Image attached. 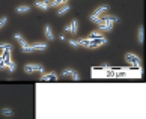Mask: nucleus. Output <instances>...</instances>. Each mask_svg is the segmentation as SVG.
<instances>
[{
	"label": "nucleus",
	"mask_w": 146,
	"mask_h": 119,
	"mask_svg": "<svg viewBox=\"0 0 146 119\" xmlns=\"http://www.w3.org/2000/svg\"><path fill=\"white\" fill-rule=\"evenodd\" d=\"M108 42V39L106 36H102V38H93V39H79V44L80 47H89V48H98V47H101V45H106Z\"/></svg>",
	"instance_id": "obj_1"
},
{
	"label": "nucleus",
	"mask_w": 146,
	"mask_h": 119,
	"mask_svg": "<svg viewBox=\"0 0 146 119\" xmlns=\"http://www.w3.org/2000/svg\"><path fill=\"white\" fill-rule=\"evenodd\" d=\"M24 72H27V74H32V72H41V74H44L45 72V69L42 65H38V63H26L24 65Z\"/></svg>",
	"instance_id": "obj_2"
},
{
	"label": "nucleus",
	"mask_w": 146,
	"mask_h": 119,
	"mask_svg": "<svg viewBox=\"0 0 146 119\" xmlns=\"http://www.w3.org/2000/svg\"><path fill=\"white\" fill-rule=\"evenodd\" d=\"M125 60H127L129 65H133L134 68L142 66V59H140L137 55H134V53H127V55H125Z\"/></svg>",
	"instance_id": "obj_3"
},
{
	"label": "nucleus",
	"mask_w": 146,
	"mask_h": 119,
	"mask_svg": "<svg viewBox=\"0 0 146 119\" xmlns=\"http://www.w3.org/2000/svg\"><path fill=\"white\" fill-rule=\"evenodd\" d=\"M60 74L63 75V77H71L74 82H79V80H80V74L77 72L75 69H71V68H65Z\"/></svg>",
	"instance_id": "obj_4"
},
{
	"label": "nucleus",
	"mask_w": 146,
	"mask_h": 119,
	"mask_svg": "<svg viewBox=\"0 0 146 119\" xmlns=\"http://www.w3.org/2000/svg\"><path fill=\"white\" fill-rule=\"evenodd\" d=\"M114 27V23H112V21H106L102 20L100 24H98V30L100 32H112Z\"/></svg>",
	"instance_id": "obj_5"
},
{
	"label": "nucleus",
	"mask_w": 146,
	"mask_h": 119,
	"mask_svg": "<svg viewBox=\"0 0 146 119\" xmlns=\"http://www.w3.org/2000/svg\"><path fill=\"white\" fill-rule=\"evenodd\" d=\"M65 32H69V33H72V35H77L79 33V21L72 20L69 24H66L65 26Z\"/></svg>",
	"instance_id": "obj_6"
},
{
	"label": "nucleus",
	"mask_w": 146,
	"mask_h": 119,
	"mask_svg": "<svg viewBox=\"0 0 146 119\" xmlns=\"http://www.w3.org/2000/svg\"><path fill=\"white\" fill-rule=\"evenodd\" d=\"M57 80H59V77H57V74L54 71L44 72L42 75H41V82H57Z\"/></svg>",
	"instance_id": "obj_7"
},
{
	"label": "nucleus",
	"mask_w": 146,
	"mask_h": 119,
	"mask_svg": "<svg viewBox=\"0 0 146 119\" xmlns=\"http://www.w3.org/2000/svg\"><path fill=\"white\" fill-rule=\"evenodd\" d=\"M20 47H21V51H23V53H32V51H33L32 44H29V42L26 41V39L20 41Z\"/></svg>",
	"instance_id": "obj_8"
},
{
	"label": "nucleus",
	"mask_w": 146,
	"mask_h": 119,
	"mask_svg": "<svg viewBox=\"0 0 146 119\" xmlns=\"http://www.w3.org/2000/svg\"><path fill=\"white\" fill-rule=\"evenodd\" d=\"M32 47H33V51H44L48 48L45 42H35V44H32Z\"/></svg>",
	"instance_id": "obj_9"
},
{
	"label": "nucleus",
	"mask_w": 146,
	"mask_h": 119,
	"mask_svg": "<svg viewBox=\"0 0 146 119\" xmlns=\"http://www.w3.org/2000/svg\"><path fill=\"white\" fill-rule=\"evenodd\" d=\"M137 42L139 44H143L145 42V29H143V26H139V29H137Z\"/></svg>",
	"instance_id": "obj_10"
},
{
	"label": "nucleus",
	"mask_w": 146,
	"mask_h": 119,
	"mask_svg": "<svg viewBox=\"0 0 146 119\" xmlns=\"http://www.w3.org/2000/svg\"><path fill=\"white\" fill-rule=\"evenodd\" d=\"M44 36L48 41H53L54 39V33H53V30H51L50 26H45V27H44Z\"/></svg>",
	"instance_id": "obj_11"
},
{
	"label": "nucleus",
	"mask_w": 146,
	"mask_h": 119,
	"mask_svg": "<svg viewBox=\"0 0 146 119\" xmlns=\"http://www.w3.org/2000/svg\"><path fill=\"white\" fill-rule=\"evenodd\" d=\"M15 12L17 14H27V12H30V6L29 5H20V6H17V9H15Z\"/></svg>",
	"instance_id": "obj_12"
},
{
	"label": "nucleus",
	"mask_w": 146,
	"mask_h": 119,
	"mask_svg": "<svg viewBox=\"0 0 146 119\" xmlns=\"http://www.w3.org/2000/svg\"><path fill=\"white\" fill-rule=\"evenodd\" d=\"M35 6L39 8V9H42V11H47V9L50 8V5L45 3L44 0H35Z\"/></svg>",
	"instance_id": "obj_13"
},
{
	"label": "nucleus",
	"mask_w": 146,
	"mask_h": 119,
	"mask_svg": "<svg viewBox=\"0 0 146 119\" xmlns=\"http://www.w3.org/2000/svg\"><path fill=\"white\" fill-rule=\"evenodd\" d=\"M68 12H69V5H63V6L62 8H59L57 9V15H59V17H63V15H66Z\"/></svg>",
	"instance_id": "obj_14"
},
{
	"label": "nucleus",
	"mask_w": 146,
	"mask_h": 119,
	"mask_svg": "<svg viewBox=\"0 0 146 119\" xmlns=\"http://www.w3.org/2000/svg\"><path fill=\"white\" fill-rule=\"evenodd\" d=\"M89 20L92 21L93 24H100L101 21H102V18H101V15H98V14H95V12H93V14H91V15H89Z\"/></svg>",
	"instance_id": "obj_15"
},
{
	"label": "nucleus",
	"mask_w": 146,
	"mask_h": 119,
	"mask_svg": "<svg viewBox=\"0 0 146 119\" xmlns=\"http://www.w3.org/2000/svg\"><path fill=\"white\" fill-rule=\"evenodd\" d=\"M102 20H106V21H112V23H118L119 21V17H116V15H113V14H107V15H104V17H101Z\"/></svg>",
	"instance_id": "obj_16"
},
{
	"label": "nucleus",
	"mask_w": 146,
	"mask_h": 119,
	"mask_svg": "<svg viewBox=\"0 0 146 119\" xmlns=\"http://www.w3.org/2000/svg\"><path fill=\"white\" fill-rule=\"evenodd\" d=\"M107 11H108V5H101V6H98L93 12L98 14V15H102L104 12H107Z\"/></svg>",
	"instance_id": "obj_17"
},
{
	"label": "nucleus",
	"mask_w": 146,
	"mask_h": 119,
	"mask_svg": "<svg viewBox=\"0 0 146 119\" xmlns=\"http://www.w3.org/2000/svg\"><path fill=\"white\" fill-rule=\"evenodd\" d=\"M6 69H8L9 72H15V69H17V63H15L12 59H11V60L6 63Z\"/></svg>",
	"instance_id": "obj_18"
},
{
	"label": "nucleus",
	"mask_w": 146,
	"mask_h": 119,
	"mask_svg": "<svg viewBox=\"0 0 146 119\" xmlns=\"http://www.w3.org/2000/svg\"><path fill=\"white\" fill-rule=\"evenodd\" d=\"M68 0H53L50 3V8H57V6H62V5H66Z\"/></svg>",
	"instance_id": "obj_19"
},
{
	"label": "nucleus",
	"mask_w": 146,
	"mask_h": 119,
	"mask_svg": "<svg viewBox=\"0 0 146 119\" xmlns=\"http://www.w3.org/2000/svg\"><path fill=\"white\" fill-rule=\"evenodd\" d=\"M102 36H104L102 32H100V30H93V32H91V33H89L87 39H93V38H102Z\"/></svg>",
	"instance_id": "obj_20"
},
{
	"label": "nucleus",
	"mask_w": 146,
	"mask_h": 119,
	"mask_svg": "<svg viewBox=\"0 0 146 119\" xmlns=\"http://www.w3.org/2000/svg\"><path fill=\"white\" fill-rule=\"evenodd\" d=\"M0 50L9 51V53H11V51H12V45H11V44H8V42H0Z\"/></svg>",
	"instance_id": "obj_21"
},
{
	"label": "nucleus",
	"mask_w": 146,
	"mask_h": 119,
	"mask_svg": "<svg viewBox=\"0 0 146 119\" xmlns=\"http://www.w3.org/2000/svg\"><path fill=\"white\" fill-rule=\"evenodd\" d=\"M2 115L3 116H12L14 115V110L11 109V107H3V109H2Z\"/></svg>",
	"instance_id": "obj_22"
},
{
	"label": "nucleus",
	"mask_w": 146,
	"mask_h": 119,
	"mask_svg": "<svg viewBox=\"0 0 146 119\" xmlns=\"http://www.w3.org/2000/svg\"><path fill=\"white\" fill-rule=\"evenodd\" d=\"M68 44H69L72 48H80V44H79V39H69L68 41Z\"/></svg>",
	"instance_id": "obj_23"
},
{
	"label": "nucleus",
	"mask_w": 146,
	"mask_h": 119,
	"mask_svg": "<svg viewBox=\"0 0 146 119\" xmlns=\"http://www.w3.org/2000/svg\"><path fill=\"white\" fill-rule=\"evenodd\" d=\"M6 23H8V17H2V18H0V29H3Z\"/></svg>",
	"instance_id": "obj_24"
},
{
	"label": "nucleus",
	"mask_w": 146,
	"mask_h": 119,
	"mask_svg": "<svg viewBox=\"0 0 146 119\" xmlns=\"http://www.w3.org/2000/svg\"><path fill=\"white\" fill-rule=\"evenodd\" d=\"M14 36H15V39H17L18 42H20V41H23V39H24V36H23L21 33H15Z\"/></svg>",
	"instance_id": "obj_25"
},
{
	"label": "nucleus",
	"mask_w": 146,
	"mask_h": 119,
	"mask_svg": "<svg viewBox=\"0 0 146 119\" xmlns=\"http://www.w3.org/2000/svg\"><path fill=\"white\" fill-rule=\"evenodd\" d=\"M59 39H60V41H65L66 38H65V35H60V36H59Z\"/></svg>",
	"instance_id": "obj_26"
},
{
	"label": "nucleus",
	"mask_w": 146,
	"mask_h": 119,
	"mask_svg": "<svg viewBox=\"0 0 146 119\" xmlns=\"http://www.w3.org/2000/svg\"><path fill=\"white\" fill-rule=\"evenodd\" d=\"M0 69H6V66H5L3 63H0Z\"/></svg>",
	"instance_id": "obj_27"
},
{
	"label": "nucleus",
	"mask_w": 146,
	"mask_h": 119,
	"mask_svg": "<svg viewBox=\"0 0 146 119\" xmlns=\"http://www.w3.org/2000/svg\"><path fill=\"white\" fill-rule=\"evenodd\" d=\"M44 2H45V3H48V5H50L51 2H53V0H44Z\"/></svg>",
	"instance_id": "obj_28"
}]
</instances>
